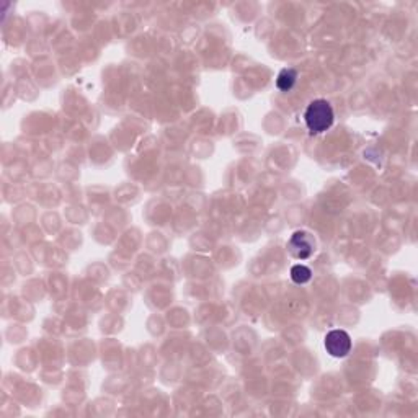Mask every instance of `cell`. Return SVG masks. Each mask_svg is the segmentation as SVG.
Masks as SVG:
<instances>
[{"mask_svg":"<svg viewBox=\"0 0 418 418\" xmlns=\"http://www.w3.org/2000/svg\"><path fill=\"white\" fill-rule=\"evenodd\" d=\"M297 81V72L296 69H283L280 72V76L276 79V87L280 88L281 92H288L295 87V83Z\"/></svg>","mask_w":418,"mask_h":418,"instance_id":"obj_4","label":"cell"},{"mask_svg":"<svg viewBox=\"0 0 418 418\" xmlns=\"http://www.w3.org/2000/svg\"><path fill=\"white\" fill-rule=\"evenodd\" d=\"M304 121L312 134L325 133L335 121V113H333L332 104L323 100V98H317V100L311 102L304 112Z\"/></svg>","mask_w":418,"mask_h":418,"instance_id":"obj_1","label":"cell"},{"mask_svg":"<svg viewBox=\"0 0 418 418\" xmlns=\"http://www.w3.org/2000/svg\"><path fill=\"white\" fill-rule=\"evenodd\" d=\"M312 278V271L309 267L306 265H295L291 268V280L296 283V285H304V283L311 281Z\"/></svg>","mask_w":418,"mask_h":418,"instance_id":"obj_5","label":"cell"},{"mask_svg":"<svg viewBox=\"0 0 418 418\" xmlns=\"http://www.w3.org/2000/svg\"><path fill=\"white\" fill-rule=\"evenodd\" d=\"M288 250L297 260H306L316 252V238L309 232L297 231L292 234L290 242H288Z\"/></svg>","mask_w":418,"mask_h":418,"instance_id":"obj_2","label":"cell"},{"mask_svg":"<svg viewBox=\"0 0 418 418\" xmlns=\"http://www.w3.org/2000/svg\"><path fill=\"white\" fill-rule=\"evenodd\" d=\"M325 350L333 358H345L351 350V337L345 330H332L325 335Z\"/></svg>","mask_w":418,"mask_h":418,"instance_id":"obj_3","label":"cell"}]
</instances>
